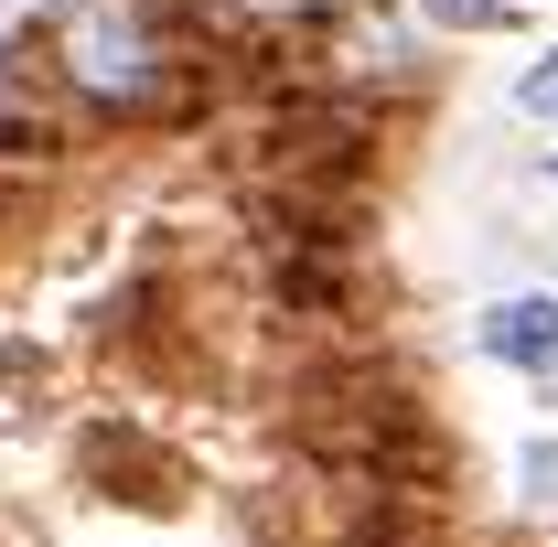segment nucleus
I'll return each instance as SVG.
<instances>
[{
  "instance_id": "obj_4",
  "label": "nucleus",
  "mask_w": 558,
  "mask_h": 547,
  "mask_svg": "<svg viewBox=\"0 0 558 547\" xmlns=\"http://www.w3.org/2000/svg\"><path fill=\"white\" fill-rule=\"evenodd\" d=\"M515 108H526V119H548V130H558V54H537V65L515 75Z\"/></svg>"
},
{
  "instance_id": "obj_3",
  "label": "nucleus",
  "mask_w": 558,
  "mask_h": 547,
  "mask_svg": "<svg viewBox=\"0 0 558 547\" xmlns=\"http://www.w3.org/2000/svg\"><path fill=\"white\" fill-rule=\"evenodd\" d=\"M22 139H44V119H33V97H22V54L0 44V150H22Z\"/></svg>"
},
{
  "instance_id": "obj_6",
  "label": "nucleus",
  "mask_w": 558,
  "mask_h": 547,
  "mask_svg": "<svg viewBox=\"0 0 558 547\" xmlns=\"http://www.w3.org/2000/svg\"><path fill=\"white\" fill-rule=\"evenodd\" d=\"M548 172H558V161H548Z\"/></svg>"
},
{
  "instance_id": "obj_1",
  "label": "nucleus",
  "mask_w": 558,
  "mask_h": 547,
  "mask_svg": "<svg viewBox=\"0 0 558 547\" xmlns=\"http://www.w3.org/2000/svg\"><path fill=\"white\" fill-rule=\"evenodd\" d=\"M54 75H65L75 108L150 119V108L183 97V44L150 0H65L54 11Z\"/></svg>"
},
{
  "instance_id": "obj_2",
  "label": "nucleus",
  "mask_w": 558,
  "mask_h": 547,
  "mask_svg": "<svg viewBox=\"0 0 558 547\" xmlns=\"http://www.w3.org/2000/svg\"><path fill=\"white\" fill-rule=\"evenodd\" d=\"M484 354L515 365V376H558V301H548V290L494 301V312H484Z\"/></svg>"
},
{
  "instance_id": "obj_5",
  "label": "nucleus",
  "mask_w": 558,
  "mask_h": 547,
  "mask_svg": "<svg viewBox=\"0 0 558 547\" xmlns=\"http://www.w3.org/2000/svg\"><path fill=\"white\" fill-rule=\"evenodd\" d=\"M429 22H451V33H494L505 22V0H418Z\"/></svg>"
}]
</instances>
